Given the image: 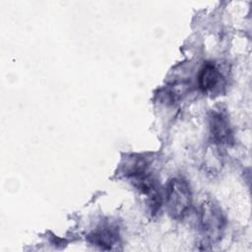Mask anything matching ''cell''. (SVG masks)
<instances>
[{
  "label": "cell",
  "mask_w": 252,
  "mask_h": 252,
  "mask_svg": "<svg viewBox=\"0 0 252 252\" xmlns=\"http://www.w3.org/2000/svg\"><path fill=\"white\" fill-rule=\"evenodd\" d=\"M192 191L190 184L181 177L171 178L163 193V202L169 216L175 220L186 217L192 206Z\"/></svg>",
  "instance_id": "1"
},
{
  "label": "cell",
  "mask_w": 252,
  "mask_h": 252,
  "mask_svg": "<svg viewBox=\"0 0 252 252\" xmlns=\"http://www.w3.org/2000/svg\"><path fill=\"white\" fill-rule=\"evenodd\" d=\"M199 230L205 242L216 243L223 235L226 219L221 208L212 200L202 203L199 211Z\"/></svg>",
  "instance_id": "2"
},
{
  "label": "cell",
  "mask_w": 252,
  "mask_h": 252,
  "mask_svg": "<svg viewBox=\"0 0 252 252\" xmlns=\"http://www.w3.org/2000/svg\"><path fill=\"white\" fill-rule=\"evenodd\" d=\"M208 125L212 143L217 145H230L233 143L232 127L225 111L213 109L208 116Z\"/></svg>",
  "instance_id": "3"
},
{
  "label": "cell",
  "mask_w": 252,
  "mask_h": 252,
  "mask_svg": "<svg viewBox=\"0 0 252 252\" xmlns=\"http://www.w3.org/2000/svg\"><path fill=\"white\" fill-rule=\"evenodd\" d=\"M87 238L91 244L103 250H110L120 243V228L113 221H102Z\"/></svg>",
  "instance_id": "4"
},
{
  "label": "cell",
  "mask_w": 252,
  "mask_h": 252,
  "mask_svg": "<svg viewBox=\"0 0 252 252\" xmlns=\"http://www.w3.org/2000/svg\"><path fill=\"white\" fill-rule=\"evenodd\" d=\"M199 90L206 94H219L224 89L225 81L221 72L213 63H206L197 76Z\"/></svg>",
  "instance_id": "5"
},
{
  "label": "cell",
  "mask_w": 252,
  "mask_h": 252,
  "mask_svg": "<svg viewBox=\"0 0 252 252\" xmlns=\"http://www.w3.org/2000/svg\"><path fill=\"white\" fill-rule=\"evenodd\" d=\"M148 166L149 162L146 158L141 155H131L123 160L121 164V171L126 177L131 179L147 173Z\"/></svg>",
  "instance_id": "6"
}]
</instances>
